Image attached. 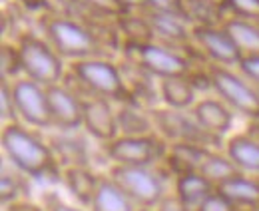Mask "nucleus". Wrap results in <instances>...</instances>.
Instances as JSON below:
<instances>
[{
	"instance_id": "obj_40",
	"label": "nucleus",
	"mask_w": 259,
	"mask_h": 211,
	"mask_svg": "<svg viewBox=\"0 0 259 211\" xmlns=\"http://www.w3.org/2000/svg\"><path fill=\"white\" fill-rule=\"evenodd\" d=\"M249 211H259V207H253V209H249Z\"/></svg>"
},
{
	"instance_id": "obj_37",
	"label": "nucleus",
	"mask_w": 259,
	"mask_h": 211,
	"mask_svg": "<svg viewBox=\"0 0 259 211\" xmlns=\"http://www.w3.org/2000/svg\"><path fill=\"white\" fill-rule=\"evenodd\" d=\"M4 211H46V207L32 203L28 199H20V201H14L10 205H4Z\"/></svg>"
},
{
	"instance_id": "obj_11",
	"label": "nucleus",
	"mask_w": 259,
	"mask_h": 211,
	"mask_svg": "<svg viewBox=\"0 0 259 211\" xmlns=\"http://www.w3.org/2000/svg\"><path fill=\"white\" fill-rule=\"evenodd\" d=\"M192 38L197 42V46L207 54L209 60H213L218 66H239L243 54L231 40V36L226 28H218L213 24H195L192 28Z\"/></svg>"
},
{
	"instance_id": "obj_20",
	"label": "nucleus",
	"mask_w": 259,
	"mask_h": 211,
	"mask_svg": "<svg viewBox=\"0 0 259 211\" xmlns=\"http://www.w3.org/2000/svg\"><path fill=\"white\" fill-rule=\"evenodd\" d=\"M138 207L128 199V195L106 174L100 178L98 189L92 197L88 211H136Z\"/></svg>"
},
{
	"instance_id": "obj_30",
	"label": "nucleus",
	"mask_w": 259,
	"mask_h": 211,
	"mask_svg": "<svg viewBox=\"0 0 259 211\" xmlns=\"http://www.w3.org/2000/svg\"><path fill=\"white\" fill-rule=\"evenodd\" d=\"M0 112H2V125L8 123H18V114H16V106H14V98H12V88L10 82L2 80V92H0Z\"/></svg>"
},
{
	"instance_id": "obj_13",
	"label": "nucleus",
	"mask_w": 259,
	"mask_h": 211,
	"mask_svg": "<svg viewBox=\"0 0 259 211\" xmlns=\"http://www.w3.org/2000/svg\"><path fill=\"white\" fill-rule=\"evenodd\" d=\"M46 94H48L52 128L60 132H72V130L82 128L84 102L82 98H78L76 92H72L62 84H56V86L46 88Z\"/></svg>"
},
{
	"instance_id": "obj_4",
	"label": "nucleus",
	"mask_w": 259,
	"mask_h": 211,
	"mask_svg": "<svg viewBox=\"0 0 259 211\" xmlns=\"http://www.w3.org/2000/svg\"><path fill=\"white\" fill-rule=\"evenodd\" d=\"M70 72L92 96L106 98L110 102H120L130 96L126 80L114 62L104 60L100 56L76 60L70 64Z\"/></svg>"
},
{
	"instance_id": "obj_22",
	"label": "nucleus",
	"mask_w": 259,
	"mask_h": 211,
	"mask_svg": "<svg viewBox=\"0 0 259 211\" xmlns=\"http://www.w3.org/2000/svg\"><path fill=\"white\" fill-rule=\"evenodd\" d=\"M209 151L211 150H207L205 146H199V144H169L165 159H167L169 167L176 172V176H182L188 172H199V167Z\"/></svg>"
},
{
	"instance_id": "obj_19",
	"label": "nucleus",
	"mask_w": 259,
	"mask_h": 211,
	"mask_svg": "<svg viewBox=\"0 0 259 211\" xmlns=\"http://www.w3.org/2000/svg\"><path fill=\"white\" fill-rule=\"evenodd\" d=\"M215 191V185L211 181H207L199 172H188L182 176H176V195L184 201L186 207L195 211L205 197H209Z\"/></svg>"
},
{
	"instance_id": "obj_33",
	"label": "nucleus",
	"mask_w": 259,
	"mask_h": 211,
	"mask_svg": "<svg viewBox=\"0 0 259 211\" xmlns=\"http://www.w3.org/2000/svg\"><path fill=\"white\" fill-rule=\"evenodd\" d=\"M237 68H239V74L241 76H245L255 88H259V54L243 56Z\"/></svg>"
},
{
	"instance_id": "obj_15",
	"label": "nucleus",
	"mask_w": 259,
	"mask_h": 211,
	"mask_svg": "<svg viewBox=\"0 0 259 211\" xmlns=\"http://www.w3.org/2000/svg\"><path fill=\"white\" fill-rule=\"evenodd\" d=\"M62 185L70 191V195L78 201V205L82 207H90L92 197L96 193L100 178L92 170H88L84 163H74V165H66L62 170Z\"/></svg>"
},
{
	"instance_id": "obj_27",
	"label": "nucleus",
	"mask_w": 259,
	"mask_h": 211,
	"mask_svg": "<svg viewBox=\"0 0 259 211\" xmlns=\"http://www.w3.org/2000/svg\"><path fill=\"white\" fill-rule=\"evenodd\" d=\"M18 174H8L6 170H2V181H0L2 205H10L14 201L24 199V183H22V178Z\"/></svg>"
},
{
	"instance_id": "obj_36",
	"label": "nucleus",
	"mask_w": 259,
	"mask_h": 211,
	"mask_svg": "<svg viewBox=\"0 0 259 211\" xmlns=\"http://www.w3.org/2000/svg\"><path fill=\"white\" fill-rule=\"evenodd\" d=\"M156 209L158 211H192L190 207H186L184 205V201L174 193V195H163L162 197V201L156 205Z\"/></svg>"
},
{
	"instance_id": "obj_6",
	"label": "nucleus",
	"mask_w": 259,
	"mask_h": 211,
	"mask_svg": "<svg viewBox=\"0 0 259 211\" xmlns=\"http://www.w3.org/2000/svg\"><path fill=\"white\" fill-rule=\"evenodd\" d=\"M108 176L136 207H156L165 195L162 176L146 165H112Z\"/></svg>"
},
{
	"instance_id": "obj_14",
	"label": "nucleus",
	"mask_w": 259,
	"mask_h": 211,
	"mask_svg": "<svg viewBox=\"0 0 259 211\" xmlns=\"http://www.w3.org/2000/svg\"><path fill=\"white\" fill-rule=\"evenodd\" d=\"M192 118L213 138H222L233 125V112L220 98H201L192 108Z\"/></svg>"
},
{
	"instance_id": "obj_2",
	"label": "nucleus",
	"mask_w": 259,
	"mask_h": 211,
	"mask_svg": "<svg viewBox=\"0 0 259 211\" xmlns=\"http://www.w3.org/2000/svg\"><path fill=\"white\" fill-rule=\"evenodd\" d=\"M44 32L46 40L62 58L76 62L98 58L100 54V40L94 30L78 20L66 16H48L44 20Z\"/></svg>"
},
{
	"instance_id": "obj_41",
	"label": "nucleus",
	"mask_w": 259,
	"mask_h": 211,
	"mask_svg": "<svg viewBox=\"0 0 259 211\" xmlns=\"http://www.w3.org/2000/svg\"><path fill=\"white\" fill-rule=\"evenodd\" d=\"M257 24H259V22H257Z\"/></svg>"
},
{
	"instance_id": "obj_21",
	"label": "nucleus",
	"mask_w": 259,
	"mask_h": 211,
	"mask_svg": "<svg viewBox=\"0 0 259 211\" xmlns=\"http://www.w3.org/2000/svg\"><path fill=\"white\" fill-rule=\"evenodd\" d=\"M215 189L222 191L237 207H247V209L259 207V178H249V176L241 174L233 180L222 183Z\"/></svg>"
},
{
	"instance_id": "obj_32",
	"label": "nucleus",
	"mask_w": 259,
	"mask_h": 211,
	"mask_svg": "<svg viewBox=\"0 0 259 211\" xmlns=\"http://www.w3.org/2000/svg\"><path fill=\"white\" fill-rule=\"evenodd\" d=\"M195 211H237V205H233L222 191L215 189Z\"/></svg>"
},
{
	"instance_id": "obj_7",
	"label": "nucleus",
	"mask_w": 259,
	"mask_h": 211,
	"mask_svg": "<svg viewBox=\"0 0 259 211\" xmlns=\"http://www.w3.org/2000/svg\"><path fill=\"white\" fill-rule=\"evenodd\" d=\"M130 60L140 70L158 76L160 80L165 78H180L190 76V60L182 56L178 50L162 42H128L126 46Z\"/></svg>"
},
{
	"instance_id": "obj_31",
	"label": "nucleus",
	"mask_w": 259,
	"mask_h": 211,
	"mask_svg": "<svg viewBox=\"0 0 259 211\" xmlns=\"http://www.w3.org/2000/svg\"><path fill=\"white\" fill-rule=\"evenodd\" d=\"M88 8H92L98 14H104V16H126L128 8L120 2V0H82Z\"/></svg>"
},
{
	"instance_id": "obj_18",
	"label": "nucleus",
	"mask_w": 259,
	"mask_h": 211,
	"mask_svg": "<svg viewBox=\"0 0 259 211\" xmlns=\"http://www.w3.org/2000/svg\"><path fill=\"white\" fill-rule=\"evenodd\" d=\"M197 92L190 76H180V78H165L160 80V98L169 110H180L186 112L194 108L197 102Z\"/></svg>"
},
{
	"instance_id": "obj_38",
	"label": "nucleus",
	"mask_w": 259,
	"mask_h": 211,
	"mask_svg": "<svg viewBox=\"0 0 259 211\" xmlns=\"http://www.w3.org/2000/svg\"><path fill=\"white\" fill-rule=\"evenodd\" d=\"M126 8H140V6H146V0H120Z\"/></svg>"
},
{
	"instance_id": "obj_5",
	"label": "nucleus",
	"mask_w": 259,
	"mask_h": 211,
	"mask_svg": "<svg viewBox=\"0 0 259 211\" xmlns=\"http://www.w3.org/2000/svg\"><path fill=\"white\" fill-rule=\"evenodd\" d=\"M211 90L226 104L231 112L259 120V90L241 74L233 72L227 66H209Z\"/></svg>"
},
{
	"instance_id": "obj_12",
	"label": "nucleus",
	"mask_w": 259,
	"mask_h": 211,
	"mask_svg": "<svg viewBox=\"0 0 259 211\" xmlns=\"http://www.w3.org/2000/svg\"><path fill=\"white\" fill-rule=\"evenodd\" d=\"M82 102H84L82 128L86 130V134L102 144L116 140L120 136V125H118V112L112 108V102L98 96L82 98Z\"/></svg>"
},
{
	"instance_id": "obj_1",
	"label": "nucleus",
	"mask_w": 259,
	"mask_h": 211,
	"mask_svg": "<svg viewBox=\"0 0 259 211\" xmlns=\"http://www.w3.org/2000/svg\"><path fill=\"white\" fill-rule=\"evenodd\" d=\"M2 153L22 176L44 178L50 174H58V163L52 148L24 123H8L2 125Z\"/></svg>"
},
{
	"instance_id": "obj_25",
	"label": "nucleus",
	"mask_w": 259,
	"mask_h": 211,
	"mask_svg": "<svg viewBox=\"0 0 259 211\" xmlns=\"http://www.w3.org/2000/svg\"><path fill=\"white\" fill-rule=\"evenodd\" d=\"M118 125L122 136H142V134H152L154 121L152 116L142 114V110H134L130 106H124L118 112Z\"/></svg>"
},
{
	"instance_id": "obj_35",
	"label": "nucleus",
	"mask_w": 259,
	"mask_h": 211,
	"mask_svg": "<svg viewBox=\"0 0 259 211\" xmlns=\"http://www.w3.org/2000/svg\"><path fill=\"white\" fill-rule=\"evenodd\" d=\"M44 207H46V211H88V209H84L82 205L68 203V201H64V199H62L60 195H56V193H50V195L46 197Z\"/></svg>"
},
{
	"instance_id": "obj_29",
	"label": "nucleus",
	"mask_w": 259,
	"mask_h": 211,
	"mask_svg": "<svg viewBox=\"0 0 259 211\" xmlns=\"http://www.w3.org/2000/svg\"><path fill=\"white\" fill-rule=\"evenodd\" d=\"M146 6L154 12H163V14H174L180 18L190 20L188 4L186 0H146Z\"/></svg>"
},
{
	"instance_id": "obj_8",
	"label": "nucleus",
	"mask_w": 259,
	"mask_h": 211,
	"mask_svg": "<svg viewBox=\"0 0 259 211\" xmlns=\"http://www.w3.org/2000/svg\"><path fill=\"white\" fill-rule=\"evenodd\" d=\"M167 142L160 134L142 136H118L116 140L104 144V151L114 165H146L152 167L156 161L167 155Z\"/></svg>"
},
{
	"instance_id": "obj_10",
	"label": "nucleus",
	"mask_w": 259,
	"mask_h": 211,
	"mask_svg": "<svg viewBox=\"0 0 259 211\" xmlns=\"http://www.w3.org/2000/svg\"><path fill=\"white\" fill-rule=\"evenodd\" d=\"M154 128L160 132L165 142L171 144H199L205 146L207 142H218L220 138L209 136L203 132L194 118H188L180 110H154L152 112Z\"/></svg>"
},
{
	"instance_id": "obj_42",
	"label": "nucleus",
	"mask_w": 259,
	"mask_h": 211,
	"mask_svg": "<svg viewBox=\"0 0 259 211\" xmlns=\"http://www.w3.org/2000/svg\"><path fill=\"white\" fill-rule=\"evenodd\" d=\"M257 90H259V88H257Z\"/></svg>"
},
{
	"instance_id": "obj_3",
	"label": "nucleus",
	"mask_w": 259,
	"mask_h": 211,
	"mask_svg": "<svg viewBox=\"0 0 259 211\" xmlns=\"http://www.w3.org/2000/svg\"><path fill=\"white\" fill-rule=\"evenodd\" d=\"M16 46L26 78L44 88L60 84L64 76V62L48 40H42L36 34H22Z\"/></svg>"
},
{
	"instance_id": "obj_16",
	"label": "nucleus",
	"mask_w": 259,
	"mask_h": 211,
	"mask_svg": "<svg viewBox=\"0 0 259 211\" xmlns=\"http://www.w3.org/2000/svg\"><path fill=\"white\" fill-rule=\"evenodd\" d=\"M227 157L243 172L259 176V140L251 134H235L226 144Z\"/></svg>"
},
{
	"instance_id": "obj_39",
	"label": "nucleus",
	"mask_w": 259,
	"mask_h": 211,
	"mask_svg": "<svg viewBox=\"0 0 259 211\" xmlns=\"http://www.w3.org/2000/svg\"><path fill=\"white\" fill-rule=\"evenodd\" d=\"M136 211H158L156 207H138Z\"/></svg>"
},
{
	"instance_id": "obj_17",
	"label": "nucleus",
	"mask_w": 259,
	"mask_h": 211,
	"mask_svg": "<svg viewBox=\"0 0 259 211\" xmlns=\"http://www.w3.org/2000/svg\"><path fill=\"white\" fill-rule=\"evenodd\" d=\"M148 22L152 26L154 38H162L165 44H188L192 38V28L188 26L186 18L174 16V14H163V12H148Z\"/></svg>"
},
{
	"instance_id": "obj_9",
	"label": "nucleus",
	"mask_w": 259,
	"mask_h": 211,
	"mask_svg": "<svg viewBox=\"0 0 259 211\" xmlns=\"http://www.w3.org/2000/svg\"><path fill=\"white\" fill-rule=\"evenodd\" d=\"M10 88L20 123L30 128H52L48 94L44 86L30 78H16L10 82Z\"/></svg>"
},
{
	"instance_id": "obj_26",
	"label": "nucleus",
	"mask_w": 259,
	"mask_h": 211,
	"mask_svg": "<svg viewBox=\"0 0 259 211\" xmlns=\"http://www.w3.org/2000/svg\"><path fill=\"white\" fill-rule=\"evenodd\" d=\"M18 72H22L18 46L2 44V50H0V78L6 80V82H12V80H16Z\"/></svg>"
},
{
	"instance_id": "obj_28",
	"label": "nucleus",
	"mask_w": 259,
	"mask_h": 211,
	"mask_svg": "<svg viewBox=\"0 0 259 211\" xmlns=\"http://www.w3.org/2000/svg\"><path fill=\"white\" fill-rule=\"evenodd\" d=\"M226 8L233 18L259 22V0H226Z\"/></svg>"
},
{
	"instance_id": "obj_24",
	"label": "nucleus",
	"mask_w": 259,
	"mask_h": 211,
	"mask_svg": "<svg viewBox=\"0 0 259 211\" xmlns=\"http://www.w3.org/2000/svg\"><path fill=\"white\" fill-rule=\"evenodd\" d=\"M199 174L207 181H211L215 187H220L222 183L233 180L237 176H241L243 172L227 157V153H218V151H209L207 157L203 159Z\"/></svg>"
},
{
	"instance_id": "obj_23",
	"label": "nucleus",
	"mask_w": 259,
	"mask_h": 211,
	"mask_svg": "<svg viewBox=\"0 0 259 211\" xmlns=\"http://www.w3.org/2000/svg\"><path fill=\"white\" fill-rule=\"evenodd\" d=\"M224 28L239 48L243 56L259 54V24L243 18H227L224 22Z\"/></svg>"
},
{
	"instance_id": "obj_34",
	"label": "nucleus",
	"mask_w": 259,
	"mask_h": 211,
	"mask_svg": "<svg viewBox=\"0 0 259 211\" xmlns=\"http://www.w3.org/2000/svg\"><path fill=\"white\" fill-rule=\"evenodd\" d=\"M186 4H188L190 18L201 10L203 12H218V10L226 8V0H186Z\"/></svg>"
}]
</instances>
